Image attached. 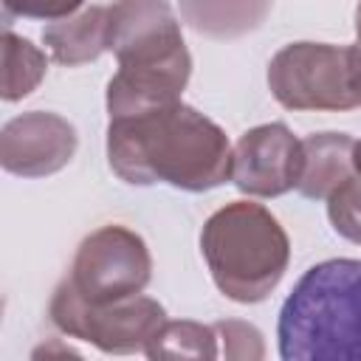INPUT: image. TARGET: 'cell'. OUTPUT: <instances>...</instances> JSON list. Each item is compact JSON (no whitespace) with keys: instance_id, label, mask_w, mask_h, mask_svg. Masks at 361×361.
Here are the masks:
<instances>
[{"instance_id":"cell-3","label":"cell","mask_w":361,"mask_h":361,"mask_svg":"<svg viewBox=\"0 0 361 361\" xmlns=\"http://www.w3.org/2000/svg\"><path fill=\"white\" fill-rule=\"evenodd\" d=\"M200 254L223 296L257 305L282 282L290 262V240L262 203L234 200L203 223Z\"/></svg>"},{"instance_id":"cell-5","label":"cell","mask_w":361,"mask_h":361,"mask_svg":"<svg viewBox=\"0 0 361 361\" xmlns=\"http://www.w3.org/2000/svg\"><path fill=\"white\" fill-rule=\"evenodd\" d=\"M48 316L59 333L87 341L102 353L113 355L144 353L149 338L166 322L164 305L149 296L138 293L130 299L93 305L68 282V276L56 285L48 305Z\"/></svg>"},{"instance_id":"cell-1","label":"cell","mask_w":361,"mask_h":361,"mask_svg":"<svg viewBox=\"0 0 361 361\" xmlns=\"http://www.w3.org/2000/svg\"><path fill=\"white\" fill-rule=\"evenodd\" d=\"M231 152L223 127L183 102L107 124V164L130 186L209 192L231 180Z\"/></svg>"},{"instance_id":"cell-7","label":"cell","mask_w":361,"mask_h":361,"mask_svg":"<svg viewBox=\"0 0 361 361\" xmlns=\"http://www.w3.org/2000/svg\"><path fill=\"white\" fill-rule=\"evenodd\" d=\"M107 14L118 68L192 71L180 23L166 0H116Z\"/></svg>"},{"instance_id":"cell-4","label":"cell","mask_w":361,"mask_h":361,"mask_svg":"<svg viewBox=\"0 0 361 361\" xmlns=\"http://www.w3.org/2000/svg\"><path fill=\"white\" fill-rule=\"evenodd\" d=\"M268 87L288 110L361 107L353 71V48L330 42H290L268 62Z\"/></svg>"},{"instance_id":"cell-12","label":"cell","mask_w":361,"mask_h":361,"mask_svg":"<svg viewBox=\"0 0 361 361\" xmlns=\"http://www.w3.org/2000/svg\"><path fill=\"white\" fill-rule=\"evenodd\" d=\"M274 0H180L183 23L212 39H234L257 31Z\"/></svg>"},{"instance_id":"cell-8","label":"cell","mask_w":361,"mask_h":361,"mask_svg":"<svg viewBox=\"0 0 361 361\" xmlns=\"http://www.w3.org/2000/svg\"><path fill=\"white\" fill-rule=\"evenodd\" d=\"M302 172V138L288 124L271 121L240 135L231 152V180L243 195L279 197L296 189Z\"/></svg>"},{"instance_id":"cell-14","label":"cell","mask_w":361,"mask_h":361,"mask_svg":"<svg viewBox=\"0 0 361 361\" xmlns=\"http://www.w3.org/2000/svg\"><path fill=\"white\" fill-rule=\"evenodd\" d=\"M217 333L214 324H200V322H164L161 330L149 338L144 355L147 358H217Z\"/></svg>"},{"instance_id":"cell-18","label":"cell","mask_w":361,"mask_h":361,"mask_svg":"<svg viewBox=\"0 0 361 361\" xmlns=\"http://www.w3.org/2000/svg\"><path fill=\"white\" fill-rule=\"evenodd\" d=\"M353 48V71H355V90H358V102H361V45H350Z\"/></svg>"},{"instance_id":"cell-20","label":"cell","mask_w":361,"mask_h":361,"mask_svg":"<svg viewBox=\"0 0 361 361\" xmlns=\"http://www.w3.org/2000/svg\"><path fill=\"white\" fill-rule=\"evenodd\" d=\"M355 45H361V0L355 6Z\"/></svg>"},{"instance_id":"cell-9","label":"cell","mask_w":361,"mask_h":361,"mask_svg":"<svg viewBox=\"0 0 361 361\" xmlns=\"http://www.w3.org/2000/svg\"><path fill=\"white\" fill-rule=\"evenodd\" d=\"M76 127L59 113L31 110L14 116L0 130V166L17 178H45L76 155Z\"/></svg>"},{"instance_id":"cell-17","label":"cell","mask_w":361,"mask_h":361,"mask_svg":"<svg viewBox=\"0 0 361 361\" xmlns=\"http://www.w3.org/2000/svg\"><path fill=\"white\" fill-rule=\"evenodd\" d=\"M85 0H3L6 14L31 17V20H62L82 8Z\"/></svg>"},{"instance_id":"cell-15","label":"cell","mask_w":361,"mask_h":361,"mask_svg":"<svg viewBox=\"0 0 361 361\" xmlns=\"http://www.w3.org/2000/svg\"><path fill=\"white\" fill-rule=\"evenodd\" d=\"M327 217L338 237L361 245V175L347 178L327 197Z\"/></svg>"},{"instance_id":"cell-11","label":"cell","mask_w":361,"mask_h":361,"mask_svg":"<svg viewBox=\"0 0 361 361\" xmlns=\"http://www.w3.org/2000/svg\"><path fill=\"white\" fill-rule=\"evenodd\" d=\"M42 42L59 65H85L110 51V14L107 6H90L71 17L54 20L42 31Z\"/></svg>"},{"instance_id":"cell-16","label":"cell","mask_w":361,"mask_h":361,"mask_svg":"<svg viewBox=\"0 0 361 361\" xmlns=\"http://www.w3.org/2000/svg\"><path fill=\"white\" fill-rule=\"evenodd\" d=\"M214 333L220 341V355L231 358V361H243V358H262L265 347H262V333L240 319H223L214 322Z\"/></svg>"},{"instance_id":"cell-13","label":"cell","mask_w":361,"mask_h":361,"mask_svg":"<svg viewBox=\"0 0 361 361\" xmlns=\"http://www.w3.org/2000/svg\"><path fill=\"white\" fill-rule=\"evenodd\" d=\"M48 56L25 37L6 28L3 34V102H20L45 79Z\"/></svg>"},{"instance_id":"cell-10","label":"cell","mask_w":361,"mask_h":361,"mask_svg":"<svg viewBox=\"0 0 361 361\" xmlns=\"http://www.w3.org/2000/svg\"><path fill=\"white\" fill-rule=\"evenodd\" d=\"M353 138L347 133H313L302 138V172L296 192L310 200H327L353 169Z\"/></svg>"},{"instance_id":"cell-19","label":"cell","mask_w":361,"mask_h":361,"mask_svg":"<svg viewBox=\"0 0 361 361\" xmlns=\"http://www.w3.org/2000/svg\"><path fill=\"white\" fill-rule=\"evenodd\" d=\"M353 169L355 175H361V138L353 144Z\"/></svg>"},{"instance_id":"cell-6","label":"cell","mask_w":361,"mask_h":361,"mask_svg":"<svg viewBox=\"0 0 361 361\" xmlns=\"http://www.w3.org/2000/svg\"><path fill=\"white\" fill-rule=\"evenodd\" d=\"M152 279V257L141 234L127 226L90 231L71 262L68 282L93 305L138 296Z\"/></svg>"},{"instance_id":"cell-2","label":"cell","mask_w":361,"mask_h":361,"mask_svg":"<svg viewBox=\"0 0 361 361\" xmlns=\"http://www.w3.org/2000/svg\"><path fill=\"white\" fill-rule=\"evenodd\" d=\"M276 341L285 361L361 358V259L307 268L279 310Z\"/></svg>"}]
</instances>
